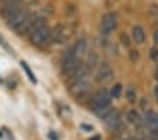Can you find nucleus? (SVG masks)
Instances as JSON below:
<instances>
[{"instance_id":"f257e3e1","label":"nucleus","mask_w":158,"mask_h":140,"mask_svg":"<svg viewBox=\"0 0 158 140\" xmlns=\"http://www.w3.org/2000/svg\"><path fill=\"white\" fill-rule=\"evenodd\" d=\"M30 10L26 6L21 4H11V6H3V9L0 10V14L3 17L4 23L9 28L16 30L20 24L23 23V20L27 17Z\"/></svg>"},{"instance_id":"f03ea898","label":"nucleus","mask_w":158,"mask_h":140,"mask_svg":"<svg viewBox=\"0 0 158 140\" xmlns=\"http://www.w3.org/2000/svg\"><path fill=\"white\" fill-rule=\"evenodd\" d=\"M110 100H112V95L106 89L99 91L95 96L90 100V110L99 117H105L106 113L112 109L110 108Z\"/></svg>"},{"instance_id":"7ed1b4c3","label":"nucleus","mask_w":158,"mask_h":140,"mask_svg":"<svg viewBox=\"0 0 158 140\" xmlns=\"http://www.w3.org/2000/svg\"><path fill=\"white\" fill-rule=\"evenodd\" d=\"M49 36H51V27L45 24V26L31 31L27 37H28L31 45L37 47V48H45L47 45H49Z\"/></svg>"},{"instance_id":"20e7f679","label":"nucleus","mask_w":158,"mask_h":140,"mask_svg":"<svg viewBox=\"0 0 158 140\" xmlns=\"http://www.w3.org/2000/svg\"><path fill=\"white\" fill-rule=\"evenodd\" d=\"M82 67H83L82 60H79V58H76V57L75 58H66V60L62 58L61 71H62V74L65 75V77L71 78V77H73V75H75Z\"/></svg>"},{"instance_id":"39448f33","label":"nucleus","mask_w":158,"mask_h":140,"mask_svg":"<svg viewBox=\"0 0 158 140\" xmlns=\"http://www.w3.org/2000/svg\"><path fill=\"white\" fill-rule=\"evenodd\" d=\"M117 27V14L113 13V11H109L105 16L102 17V21H100V30L103 34H110L116 30Z\"/></svg>"},{"instance_id":"423d86ee","label":"nucleus","mask_w":158,"mask_h":140,"mask_svg":"<svg viewBox=\"0 0 158 140\" xmlns=\"http://www.w3.org/2000/svg\"><path fill=\"white\" fill-rule=\"evenodd\" d=\"M103 120H105V125L109 127V129L112 130H116L120 127V125H122V113H120V110L117 109H110L106 113V116L103 117Z\"/></svg>"},{"instance_id":"0eeeda50","label":"nucleus","mask_w":158,"mask_h":140,"mask_svg":"<svg viewBox=\"0 0 158 140\" xmlns=\"http://www.w3.org/2000/svg\"><path fill=\"white\" fill-rule=\"evenodd\" d=\"M113 78V70L112 67L109 65L107 62H103L100 67H99L98 70V74H96V81L98 82H107V81H110Z\"/></svg>"},{"instance_id":"6e6552de","label":"nucleus","mask_w":158,"mask_h":140,"mask_svg":"<svg viewBox=\"0 0 158 140\" xmlns=\"http://www.w3.org/2000/svg\"><path fill=\"white\" fill-rule=\"evenodd\" d=\"M35 16H37V14L33 13V11H30V13L27 14V17L23 20V23L20 24V26L17 27L16 30H14L17 36H27V34H28L30 27H31V24H33V21H34V19H35Z\"/></svg>"},{"instance_id":"1a4fd4ad","label":"nucleus","mask_w":158,"mask_h":140,"mask_svg":"<svg viewBox=\"0 0 158 140\" xmlns=\"http://www.w3.org/2000/svg\"><path fill=\"white\" fill-rule=\"evenodd\" d=\"M65 40V27L62 24H58L54 28H51L49 36V44H59Z\"/></svg>"},{"instance_id":"9d476101","label":"nucleus","mask_w":158,"mask_h":140,"mask_svg":"<svg viewBox=\"0 0 158 140\" xmlns=\"http://www.w3.org/2000/svg\"><path fill=\"white\" fill-rule=\"evenodd\" d=\"M72 48H73V53H75V57L79 58V60H82L86 54H88V41L85 38H79L72 45Z\"/></svg>"},{"instance_id":"9b49d317","label":"nucleus","mask_w":158,"mask_h":140,"mask_svg":"<svg viewBox=\"0 0 158 140\" xmlns=\"http://www.w3.org/2000/svg\"><path fill=\"white\" fill-rule=\"evenodd\" d=\"M131 36H133V40L135 41L137 44H143L145 41V33H144V28L141 26H134L131 28Z\"/></svg>"},{"instance_id":"f8f14e48","label":"nucleus","mask_w":158,"mask_h":140,"mask_svg":"<svg viewBox=\"0 0 158 140\" xmlns=\"http://www.w3.org/2000/svg\"><path fill=\"white\" fill-rule=\"evenodd\" d=\"M96 64H98V54H96V53H93V51H90V54H89V55H88V61H86L85 67L88 68V70L90 71V72H92V71L95 70Z\"/></svg>"},{"instance_id":"ddd939ff","label":"nucleus","mask_w":158,"mask_h":140,"mask_svg":"<svg viewBox=\"0 0 158 140\" xmlns=\"http://www.w3.org/2000/svg\"><path fill=\"white\" fill-rule=\"evenodd\" d=\"M127 120L130 122V123L133 125H140V122H141V117H140V115H138V112L135 109H131L127 112Z\"/></svg>"},{"instance_id":"4468645a","label":"nucleus","mask_w":158,"mask_h":140,"mask_svg":"<svg viewBox=\"0 0 158 140\" xmlns=\"http://www.w3.org/2000/svg\"><path fill=\"white\" fill-rule=\"evenodd\" d=\"M21 68H23L24 71H26V74H27V77H28V79L31 81V82L33 83H37V78L34 77V74H33V71H31V68L28 67V65H27V62L26 61H21Z\"/></svg>"},{"instance_id":"2eb2a0df","label":"nucleus","mask_w":158,"mask_h":140,"mask_svg":"<svg viewBox=\"0 0 158 140\" xmlns=\"http://www.w3.org/2000/svg\"><path fill=\"white\" fill-rule=\"evenodd\" d=\"M110 95H112V98H114V99L120 98V95H122V85H120V83L113 85V88L110 89Z\"/></svg>"},{"instance_id":"dca6fc26","label":"nucleus","mask_w":158,"mask_h":140,"mask_svg":"<svg viewBox=\"0 0 158 140\" xmlns=\"http://www.w3.org/2000/svg\"><path fill=\"white\" fill-rule=\"evenodd\" d=\"M3 6H11V4H21L24 0H0Z\"/></svg>"},{"instance_id":"f3484780","label":"nucleus","mask_w":158,"mask_h":140,"mask_svg":"<svg viewBox=\"0 0 158 140\" xmlns=\"http://www.w3.org/2000/svg\"><path fill=\"white\" fill-rule=\"evenodd\" d=\"M127 98H128V100H130V102H134V100H135V91L131 87L127 89Z\"/></svg>"},{"instance_id":"a211bd4d","label":"nucleus","mask_w":158,"mask_h":140,"mask_svg":"<svg viewBox=\"0 0 158 140\" xmlns=\"http://www.w3.org/2000/svg\"><path fill=\"white\" fill-rule=\"evenodd\" d=\"M151 58L152 60H155V61H158V48H151Z\"/></svg>"},{"instance_id":"6ab92c4d","label":"nucleus","mask_w":158,"mask_h":140,"mask_svg":"<svg viewBox=\"0 0 158 140\" xmlns=\"http://www.w3.org/2000/svg\"><path fill=\"white\" fill-rule=\"evenodd\" d=\"M0 44H2V45H3L4 48H6V50H9L10 53H13V51L10 50V47L7 45V43H6V41H4V38H3V37H2V36H0Z\"/></svg>"},{"instance_id":"aec40b11","label":"nucleus","mask_w":158,"mask_h":140,"mask_svg":"<svg viewBox=\"0 0 158 140\" xmlns=\"http://www.w3.org/2000/svg\"><path fill=\"white\" fill-rule=\"evenodd\" d=\"M130 57H131V61H133V62H135V61L138 60V54H137V51H131V53H130Z\"/></svg>"},{"instance_id":"412c9836","label":"nucleus","mask_w":158,"mask_h":140,"mask_svg":"<svg viewBox=\"0 0 158 140\" xmlns=\"http://www.w3.org/2000/svg\"><path fill=\"white\" fill-rule=\"evenodd\" d=\"M122 43L124 44V45H130V43H128V37L126 36V34H122Z\"/></svg>"},{"instance_id":"4be33fe9","label":"nucleus","mask_w":158,"mask_h":140,"mask_svg":"<svg viewBox=\"0 0 158 140\" xmlns=\"http://www.w3.org/2000/svg\"><path fill=\"white\" fill-rule=\"evenodd\" d=\"M81 129L88 130V132H92V130H93V126H90V125H81Z\"/></svg>"},{"instance_id":"5701e85b","label":"nucleus","mask_w":158,"mask_h":140,"mask_svg":"<svg viewBox=\"0 0 158 140\" xmlns=\"http://www.w3.org/2000/svg\"><path fill=\"white\" fill-rule=\"evenodd\" d=\"M154 43L158 45V30L154 31Z\"/></svg>"},{"instance_id":"b1692460","label":"nucleus","mask_w":158,"mask_h":140,"mask_svg":"<svg viewBox=\"0 0 158 140\" xmlns=\"http://www.w3.org/2000/svg\"><path fill=\"white\" fill-rule=\"evenodd\" d=\"M152 130H154L155 133H157V136H158V119H157V122H155V125H154V127H152Z\"/></svg>"},{"instance_id":"393cba45","label":"nucleus","mask_w":158,"mask_h":140,"mask_svg":"<svg viewBox=\"0 0 158 140\" xmlns=\"http://www.w3.org/2000/svg\"><path fill=\"white\" fill-rule=\"evenodd\" d=\"M49 139H51V140H58V136H55V133H52V132H51V133H49Z\"/></svg>"},{"instance_id":"a878e982","label":"nucleus","mask_w":158,"mask_h":140,"mask_svg":"<svg viewBox=\"0 0 158 140\" xmlns=\"http://www.w3.org/2000/svg\"><path fill=\"white\" fill-rule=\"evenodd\" d=\"M154 93H155V99H157V102H158V85H157V87H155Z\"/></svg>"},{"instance_id":"bb28decb","label":"nucleus","mask_w":158,"mask_h":140,"mask_svg":"<svg viewBox=\"0 0 158 140\" xmlns=\"http://www.w3.org/2000/svg\"><path fill=\"white\" fill-rule=\"evenodd\" d=\"M89 140H100V137H99V136H93L92 139H89Z\"/></svg>"},{"instance_id":"cd10ccee","label":"nucleus","mask_w":158,"mask_h":140,"mask_svg":"<svg viewBox=\"0 0 158 140\" xmlns=\"http://www.w3.org/2000/svg\"><path fill=\"white\" fill-rule=\"evenodd\" d=\"M155 78L158 79V65H157V68H155Z\"/></svg>"},{"instance_id":"c85d7f7f","label":"nucleus","mask_w":158,"mask_h":140,"mask_svg":"<svg viewBox=\"0 0 158 140\" xmlns=\"http://www.w3.org/2000/svg\"><path fill=\"white\" fill-rule=\"evenodd\" d=\"M126 140H135V139H126Z\"/></svg>"}]
</instances>
